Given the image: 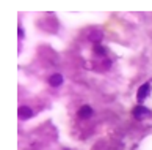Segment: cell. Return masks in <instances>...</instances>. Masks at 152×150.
Segmentation results:
<instances>
[{
	"label": "cell",
	"mask_w": 152,
	"mask_h": 150,
	"mask_svg": "<svg viewBox=\"0 0 152 150\" xmlns=\"http://www.w3.org/2000/svg\"><path fill=\"white\" fill-rule=\"evenodd\" d=\"M133 115L136 118H144V117H147L149 115V109L147 107H144V106H136L135 109H133Z\"/></svg>",
	"instance_id": "obj_1"
},
{
	"label": "cell",
	"mask_w": 152,
	"mask_h": 150,
	"mask_svg": "<svg viewBox=\"0 0 152 150\" xmlns=\"http://www.w3.org/2000/svg\"><path fill=\"white\" fill-rule=\"evenodd\" d=\"M149 92H151V86L149 84H143L141 87H140V90H138V95H136V97H138V100L140 101H141V100H144L147 97V95H149Z\"/></svg>",
	"instance_id": "obj_2"
},
{
	"label": "cell",
	"mask_w": 152,
	"mask_h": 150,
	"mask_svg": "<svg viewBox=\"0 0 152 150\" xmlns=\"http://www.w3.org/2000/svg\"><path fill=\"white\" fill-rule=\"evenodd\" d=\"M91 114H93V109H91V106H88V104L82 106L79 109V117L80 118H88V117H91Z\"/></svg>",
	"instance_id": "obj_3"
},
{
	"label": "cell",
	"mask_w": 152,
	"mask_h": 150,
	"mask_svg": "<svg viewBox=\"0 0 152 150\" xmlns=\"http://www.w3.org/2000/svg\"><path fill=\"white\" fill-rule=\"evenodd\" d=\"M49 84H50L52 87H60L61 84H63V76H61V74H53V76H50Z\"/></svg>",
	"instance_id": "obj_4"
},
{
	"label": "cell",
	"mask_w": 152,
	"mask_h": 150,
	"mask_svg": "<svg viewBox=\"0 0 152 150\" xmlns=\"http://www.w3.org/2000/svg\"><path fill=\"white\" fill-rule=\"evenodd\" d=\"M32 115H33V111L30 109V107H27V106L19 107V117L21 118H28V117H32Z\"/></svg>",
	"instance_id": "obj_5"
},
{
	"label": "cell",
	"mask_w": 152,
	"mask_h": 150,
	"mask_svg": "<svg viewBox=\"0 0 152 150\" xmlns=\"http://www.w3.org/2000/svg\"><path fill=\"white\" fill-rule=\"evenodd\" d=\"M94 52H96V54H105V48H102L100 44H96Z\"/></svg>",
	"instance_id": "obj_6"
},
{
	"label": "cell",
	"mask_w": 152,
	"mask_h": 150,
	"mask_svg": "<svg viewBox=\"0 0 152 150\" xmlns=\"http://www.w3.org/2000/svg\"><path fill=\"white\" fill-rule=\"evenodd\" d=\"M19 36H21V38L24 36V30H22V29H19Z\"/></svg>",
	"instance_id": "obj_7"
}]
</instances>
